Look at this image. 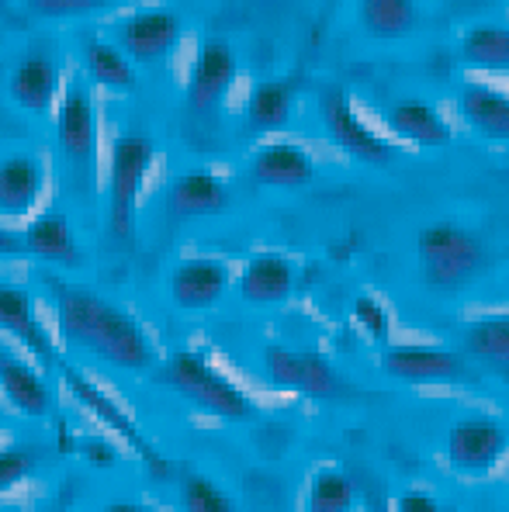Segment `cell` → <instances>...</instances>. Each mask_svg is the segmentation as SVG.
<instances>
[{
    "label": "cell",
    "mask_w": 509,
    "mask_h": 512,
    "mask_svg": "<svg viewBox=\"0 0 509 512\" xmlns=\"http://www.w3.org/2000/svg\"><path fill=\"white\" fill-rule=\"evenodd\" d=\"M319 111H323L326 132L333 135V142L343 149V153L354 156V160L374 163V167H385V163L395 156V149L361 122V115L354 111V101H350L343 87H326Z\"/></svg>",
    "instance_id": "ba28073f"
},
{
    "label": "cell",
    "mask_w": 509,
    "mask_h": 512,
    "mask_svg": "<svg viewBox=\"0 0 509 512\" xmlns=\"http://www.w3.org/2000/svg\"><path fill=\"white\" fill-rule=\"evenodd\" d=\"M156 163V146L149 135L125 132L111 142V163H108V225L118 239L129 243L136 236V215H139V194L146 184L149 170Z\"/></svg>",
    "instance_id": "3957f363"
},
{
    "label": "cell",
    "mask_w": 509,
    "mask_h": 512,
    "mask_svg": "<svg viewBox=\"0 0 509 512\" xmlns=\"http://www.w3.org/2000/svg\"><path fill=\"white\" fill-rule=\"evenodd\" d=\"M84 66L91 73V80L104 90H115V94H132L139 84L136 66L129 63L118 45L104 42V39H84Z\"/></svg>",
    "instance_id": "7402d4cb"
},
{
    "label": "cell",
    "mask_w": 509,
    "mask_h": 512,
    "mask_svg": "<svg viewBox=\"0 0 509 512\" xmlns=\"http://www.w3.org/2000/svg\"><path fill=\"white\" fill-rule=\"evenodd\" d=\"M163 381L191 402L194 409L208 412L215 419H229V423H246L253 419V402L239 384H232L205 353L198 350H177L163 367Z\"/></svg>",
    "instance_id": "7a4b0ae2"
},
{
    "label": "cell",
    "mask_w": 509,
    "mask_h": 512,
    "mask_svg": "<svg viewBox=\"0 0 509 512\" xmlns=\"http://www.w3.org/2000/svg\"><path fill=\"white\" fill-rule=\"evenodd\" d=\"M42 284L49 288L52 305H56L59 336L66 346L101 360V364L118 367V371H149L156 364V350L146 329L125 308L56 274H42Z\"/></svg>",
    "instance_id": "6da1fadb"
},
{
    "label": "cell",
    "mask_w": 509,
    "mask_h": 512,
    "mask_svg": "<svg viewBox=\"0 0 509 512\" xmlns=\"http://www.w3.org/2000/svg\"><path fill=\"white\" fill-rule=\"evenodd\" d=\"M264 371H267V381L281 391H295V395H309V398H343L347 395V381H343V374L329 364L323 353L267 346Z\"/></svg>",
    "instance_id": "8992f818"
},
{
    "label": "cell",
    "mask_w": 509,
    "mask_h": 512,
    "mask_svg": "<svg viewBox=\"0 0 509 512\" xmlns=\"http://www.w3.org/2000/svg\"><path fill=\"white\" fill-rule=\"evenodd\" d=\"M0 391H4L7 402L21 416L42 419L52 412V388L46 384V378L18 357H0Z\"/></svg>",
    "instance_id": "d6986e66"
},
{
    "label": "cell",
    "mask_w": 509,
    "mask_h": 512,
    "mask_svg": "<svg viewBox=\"0 0 509 512\" xmlns=\"http://www.w3.org/2000/svg\"><path fill=\"white\" fill-rule=\"evenodd\" d=\"M461 56L468 66L485 73H509V28L475 25L461 39Z\"/></svg>",
    "instance_id": "484cf974"
},
{
    "label": "cell",
    "mask_w": 509,
    "mask_h": 512,
    "mask_svg": "<svg viewBox=\"0 0 509 512\" xmlns=\"http://www.w3.org/2000/svg\"><path fill=\"white\" fill-rule=\"evenodd\" d=\"M295 80H264V84L253 87L250 104H246V118L260 132H278L288 125L291 104H295Z\"/></svg>",
    "instance_id": "cb8c5ba5"
},
{
    "label": "cell",
    "mask_w": 509,
    "mask_h": 512,
    "mask_svg": "<svg viewBox=\"0 0 509 512\" xmlns=\"http://www.w3.org/2000/svg\"><path fill=\"white\" fill-rule=\"evenodd\" d=\"M39 464V454L32 447H0V492L18 488Z\"/></svg>",
    "instance_id": "f546056e"
},
{
    "label": "cell",
    "mask_w": 509,
    "mask_h": 512,
    "mask_svg": "<svg viewBox=\"0 0 509 512\" xmlns=\"http://www.w3.org/2000/svg\"><path fill=\"white\" fill-rule=\"evenodd\" d=\"M0 329L11 333L14 340H21L35 357H42V364L56 371L59 367V350L52 343L49 329L42 326L39 312H35V301L25 288L18 284H0Z\"/></svg>",
    "instance_id": "7c38bea8"
},
{
    "label": "cell",
    "mask_w": 509,
    "mask_h": 512,
    "mask_svg": "<svg viewBox=\"0 0 509 512\" xmlns=\"http://www.w3.org/2000/svg\"><path fill=\"white\" fill-rule=\"evenodd\" d=\"M468 353L492 364H509V315H489V319H478L468 326L464 336Z\"/></svg>",
    "instance_id": "4316f807"
},
{
    "label": "cell",
    "mask_w": 509,
    "mask_h": 512,
    "mask_svg": "<svg viewBox=\"0 0 509 512\" xmlns=\"http://www.w3.org/2000/svg\"><path fill=\"white\" fill-rule=\"evenodd\" d=\"M226 288L229 267L222 260L194 256V260H181L170 270V298L181 312H208L212 305H219Z\"/></svg>",
    "instance_id": "8fae6325"
},
{
    "label": "cell",
    "mask_w": 509,
    "mask_h": 512,
    "mask_svg": "<svg viewBox=\"0 0 509 512\" xmlns=\"http://www.w3.org/2000/svg\"><path fill=\"white\" fill-rule=\"evenodd\" d=\"M46 191V167L39 156L14 153L0 160V218H28Z\"/></svg>",
    "instance_id": "5bb4252c"
},
{
    "label": "cell",
    "mask_w": 509,
    "mask_h": 512,
    "mask_svg": "<svg viewBox=\"0 0 509 512\" xmlns=\"http://www.w3.org/2000/svg\"><path fill=\"white\" fill-rule=\"evenodd\" d=\"M167 208L174 218H208L229 208V187L208 170H187L170 184Z\"/></svg>",
    "instance_id": "e0dca14e"
},
{
    "label": "cell",
    "mask_w": 509,
    "mask_h": 512,
    "mask_svg": "<svg viewBox=\"0 0 509 512\" xmlns=\"http://www.w3.org/2000/svg\"><path fill=\"white\" fill-rule=\"evenodd\" d=\"M381 367L402 381H447L464 374V360L440 346H388Z\"/></svg>",
    "instance_id": "2e32d148"
},
{
    "label": "cell",
    "mask_w": 509,
    "mask_h": 512,
    "mask_svg": "<svg viewBox=\"0 0 509 512\" xmlns=\"http://www.w3.org/2000/svg\"><path fill=\"white\" fill-rule=\"evenodd\" d=\"M506 433L492 419H464L447 433V457L454 468L482 474L503 457Z\"/></svg>",
    "instance_id": "9a60e30c"
},
{
    "label": "cell",
    "mask_w": 509,
    "mask_h": 512,
    "mask_svg": "<svg viewBox=\"0 0 509 512\" xmlns=\"http://www.w3.org/2000/svg\"><path fill=\"white\" fill-rule=\"evenodd\" d=\"M7 90H11V101L18 108L32 111V115H49L52 104L63 97V73H59L56 59L32 52V56H21L14 63Z\"/></svg>",
    "instance_id": "4fadbf2b"
},
{
    "label": "cell",
    "mask_w": 509,
    "mask_h": 512,
    "mask_svg": "<svg viewBox=\"0 0 509 512\" xmlns=\"http://www.w3.org/2000/svg\"><path fill=\"white\" fill-rule=\"evenodd\" d=\"M357 18L374 39H402V35L416 32L419 7L413 0H368V4H361Z\"/></svg>",
    "instance_id": "d4e9b609"
},
{
    "label": "cell",
    "mask_w": 509,
    "mask_h": 512,
    "mask_svg": "<svg viewBox=\"0 0 509 512\" xmlns=\"http://www.w3.org/2000/svg\"><path fill=\"white\" fill-rule=\"evenodd\" d=\"M316 177L312 156L295 142H271L253 156V180L267 187H302Z\"/></svg>",
    "instance_id": "ffe728a7"
},
{
    "label": "cell",
    "mask_w": 509,
    "mask_h": 512,
    "mask_svg": "<svg viewBox=\"0 0 509 512\" xmlns=\"http://www.w3.org/2000/svg\"><path fill=\"white\" fill-rule=\"evenodd\" d=\"M181 506L184 512H239L236 502L226 495V488H219L205 474H184Z\"/></svg>",
    "instance_id": "f1b7e54d"
},
{
    "label": "cell",
    "mask_w": 509,
    "mask_h": 512,
    "mask_svg": "<svg viewBox=\"0 0 509 512\" xmlns=\"http://www.w3.org/2000/svg\"><path fill=\"white\" fill-rule=\"evenodd\" d=\"M236 80V52L222 39H205L198 49V59L187 77V104L191 111H212L229 94Z\"/></svg>",
    "instance_id": "30bf717a"
},
{
    "label": "cell",
    "mask_w": 509,
    "mask_h": 512,
    "mask_svg": "<svg viewBox=\"0 0 509 512\" xmlns=\"http://www.w3.org/2000/svg\"><path fill=\"white\" fill-rule=\"evenodd\" d=\"M354 485L340 471H319L309 485V512H350Z\"/></svg>",
    "instance_id": "83f0119b"
},
{
    "label": "cell",
    "mask_w": 509,
    "mask_h": 512,
    "mask_svg": "<svg viewBox=\"0 0 509 512\" xmlns=\"http://www.w3.org/2000/svg\"><path fill=\"white\" fill-rule=\"evenodd\" d=\"M461 111L475 132L489 135V139H509V94H503V90L482 84L464 87Z\"/></svg>",
    "instance_id": "603a6c76"
},
{
    "label": "cell",
    "mask_w": 509,
    "mask_h": 512,
    "mask_svg": "<svg viewBox=\"0 0 509 512\" xmlns=\"http://www.w3.org/2000/svg\"><path fill=\"white\" fill-rule=\"evenodd\" d=\"M0 429H4V416H0Z\"/></svg>",
    "instance_id": "836d02e7"
},
{
    "label": "cell",
    "mask_w": 509,
    "mask_h": 512,
    "mask_svg": "<svg viewBox=\"0 0 509 512\" xmlns=\"http://www.w3.org/2000/svg\"><path fill=\"white\" fill-rule=\"evenodd\" d=\"M388 128L402 139L416 142V146H447L451 142V128L440 118V111L423 97H402L388 111Z\"/></svg>",
    "instance_id": "44dd1931"
},
{
    "label": "cell",
    "mask_w": 509,
    "mask_h": 512,
    "mask_svg": "<svg viewBox=\"0 0 509 512\" xmlns=\"http://www.w3.org/2000/svg\"><path fill=\"white\" fill-rule=\"evenodd\" d=\"M399 512H440L437 499L426 492H406L399 499Z\"/></svg>",
    "instance_id": "1f68e13d"
},
{
    "label": "cell",
    "mask_w": 509,
    "mask_h": 512,
    "mask_svg": "<svg viewBox=\"0 0 509 512\" xmlns=\"http://www.w3.org/2000/svg\"><path fill=\"white\" fill-rule=\"evenodd\" d=\"M56 142L63 167L70 173L73 187L84 194L94 191L97 180V108L94 97L84 84H70L59 97V118H56Z\"/></svg>",
    "instance_id": "5b68a950"
},
{
    "label": "cell",
    "mask_w": 509,
    "mask_h": 512,
    "mask_svg": "<svg viewBox=\"0 0 509 512\" xmlns=\"http://www.w3.org/2000/svg\"><path fill=\"white\" fill-rule=\"evenodd\" d=\"M181 42V18L167 7H139L118 21V49L132 66H153Z\"/></svg>",
    "instance_id": "52a82bcc"
},
{
    "label": "cell",
    "mask_w": 509,
    "mask_h": 512,
    "mask_svg": "<svg viewBox=\"0 0 509 512\" xmlns=\"http://www.w3.org/2000/svg\"><path fill=\"white\" fill-rule=\"evenodd\" d=\"M101 512H153V509H146L142 502H129V499H122V502H108Z\"/></svg>",
    "instance_id": "d6a6232c"
},
{
    "label": "cell",
    "mask_w": 509,
    "mask_h": 512,
    "mask_svg": "<svg viewBox=\"0 0 509 512\" xmlns=\"http://www.w3.org/2000/svg\"><path fill=\"white\" fill-rule=\"evenodd\" d=\"M0 253L7 256H35V260L56 263V267H73L80 260L77 236L63 212H46L18 232L0 229Z\"/></svg>",
    "instance_id": "9c48e42d"
},
{
    "label": "cell",
    "mask_w": 509,
    "mask_h": 512,
    "mask_svg": "<svg viewBox=\"0 0 509 512\" xmlns=\"http://www.w3.org/2000/svg\"><path fill=\"white\" fill-rule=\"evenodd\" d=\"M295 288V267L291 260H284L278 253H260L253 256L250 263L239 274V295H243L246 305H278L291 295Z\"/></svg>",
    "instance_id": "ac0fdd59"
},
{
    "label": "cell",
    "mask_w": 509,
    "mask_h": 512,
    "mask_svg": "<svg viewBox=\"0 0 509 512\" xmlns=\"http://www.w3.org/2000/svg\"><path fill=\"white\" fill-rule=\"evenodd\" d=\"M354 319H357V326L371 336V340H378V343L388 340V329H392V322H388V312L381 308V301H374L368 295L357 298L354 301Z\"/></svg>",
    "instance_id": "4dcf8cb0"
},
{
    "label": "cell",
    "mask_w": 509,
    "mask_h": 512,
    "mask_svg": "<svg viewBox=\"0 0 509 512\" xmlns=\"http://www.w3.org/2000/svg\"><path fill=\"white\" fill-rule=\"evenodd\" d=\"M419 267L430 288L454 291L471 284L485 267V246L475 232L461 229L451 222L426 225L416 239Z\"/></svg>",
    "instance_id": "277c9868"
}]
</instances>
